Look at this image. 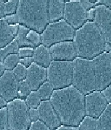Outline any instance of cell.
Wrapping results in <instances>:
<instances>
[{"label": "cell", "mask_w": 111, "mask_h": 130, "mask_svg": "<svg viewBox=\"0 0 111 130\" xmlns=\"http://www.w3.org/2000/svg\"><path fill=\"white\" fill-rule=\"evenodd\" d=\"M85 95L72 84L53 91L49 101L62 125L77 127L86 116Z\"/></svg>", "instance_id": "obj_1"}, {"label": "cell", "mask_w": 111, "mask_h": 130, "mask_svg": "<svg viewBox=\"0 0 111 130\" xmlns=\"http://www.w3.org/2000/svg\"><path fill=\"white\" fill-rule=\"evenodd\" d=\"M73 42L77 57L93 59L104 52L111 51V45L93 21H87L76 31Z\"/></svg>", "instance_id": "obj_2"}, {"label": "cell", "mask_w": 111, "mask_h": 130, "mask_svg": "<svg viewBox=\"0 0 111 130\" xmlns=\"http://www.w3.org/2000/svg\"><path fill=\"white\" fill-rule=\"evenodd\" d=\"M48 1H19L15 14L16 24H19L41 33L49 23Z\"/></svg>", "instance_id": "obj_3"}, {"label": "cell", "mask_w": 111, "mask_h": 130, "mask_svg": "<svg viewBox=\"0 0 111 130\" xmlns=\"http://www.w3.org/2000/svg\"><path fill=\"white\" fill-rule=\"evenodd\" d=\"M72 84L85 95L96 91V83L92 59L76 58L73 61Z\"/></svg>", "instance_id": "obj_4"}, {"label": "cell", "mask_w": 111, "mask_h": 130, "mask_svg": "<svg viewBox=\"0 0 111 130\" xmlns=\"http://www.w3.org/2000/svg\"><path fill=\"white\" fill-rule=\"evenodd\" d=\"M75 31L63 19L49 23L40 34L41 44L49 48L57 43L73 40Z\"/></svg>", "instance_id": "obj_5"}, {"label": "cell", "mask_w": 111, "mask_h": 130, "mask_svg": "<svg viewBox=\"0 0 111 130\" xmlns=\"http://www.w3.org/2000/svg\"><path fill=\"white\" fill-rule=\"evenodd\" d=\"M46 69L47 80L54 90L62 89L72 84L73 61H52Z\"/></svg>", "instance_id": "obj_6"}, {"label": "cell", "mask_w": 111, "mask_h": 130, "mask_svg": "<svg viewBox=\"0 0 111 130\" xmlns=\"http://www.w3.org/2000/svg\"><path fill=\"white\" fill-rule=\"evenodd\" d=\"M8 130L29 129L31 122L24 100L16 98L8 102Z\"/></svg>", "instance_id": "obj_7"}, {"label": "cell", "mask_w": 111, "mask_h": 130, "mask_svg": "<svg viewBox=\"0 0 111 130\" xmlns=\"http://www.w3.org/2000/svg\"><path fill=\"white\" fill-rule=\"evenodd\" d=\"M111 51L104 52L93 58L96 91H101L111 84Z\"/></svg>", "instance_id": "obj_8"}, {"label": "cell", "mask_w": 111, "mask_h": 130, "mask_svg": "<svg viewBox=\"0 0 111 130\" xmlns=\"http://www.w3.org/2000/svg\"><path fill=\"white\" fill-rule=\"evenodd\" d=\"M65 2L63 19L74 29H79L87 22V10L81 1Z\"/></svg>", "instance_id": "obj_9"}, {"label": "cell", "mask_w": 111, "mask_h": 130, "mask_svg": "<svg viewBox=\"0 0 111 130\" xmlns=\"http://www.w3.org/2000/svg\"><path fill=\"white\" fill-rule=\"evenodd\" d=\"M93 22L105 37L108 44L111 45V10L104 4H99L93 8Z\"/></svg>", "instance_id": "obj_10"}, {"label": "cell", "mask_w": 111, "mask_h": 130, "mask_svg": "<svg viewBox=\"0 0 111 130\" xmlns=\"http://www.w3.org/2000/svg\"><path fill=\"white\" fill-rule=\"evenodd\" d=\"M109 103L100 91H95L85 95L86 115L97 119Z\"/></svg>", "instance_id": "obj_11"}, {"label": "cell", "mask_w": 111, "mask_h": 130, "mask_svg": "<svg viewBox=\"0 0 111 130\" xmlns=\"http://www.w3.org/2000/svg\"><path fill=\"white\" fill-rule=\"evenodd\" d=\"M52 61H70L77 57L75 45L73 41L55 43L49 47Z\"/></svg>", "instance_id": "obj_12"}, {"label": "cell", "mask_w": 111, "mask_h": 130, "mask_svg": "<svg viewBox=\"0 0 111 130\" xmlns=\"http://www.w3.org/2000/svg\"><path fill=\"white\" fill-rule=\"evenodd\" d=\"M39 119L50 129H56L62 125L55 110L49 100L42 101L37 108Z\"/></svg>", "instance_id": "obj_13"}, {"label": "cell", "mask_w": 111, "mask_h": 130, "mask_svg": "<svg viewBox=\"0 0 111 130\" xmlns=\"http://www.w3.org/2000/svg\"><path fill=\"white\" fill-rule=\"evenodd\" d=\"M18 84L12 71L5 70L0 78V96L8 102L15 99Z\"/></svg>", "instance_id": "obj_14"}, {"label": "cell", "mask_w": 111, "mask_h": 130, "mask_svg": "<svg viewBox=\"0 0 111 130\" xmlns=\"http://www.w3.org/2000/svg\"><path fill=\"white\" fill-rule=\"evenodd\" d=\"M26 80L32 91H36L47 81V69L33 62L27 68Z\"/></svg>", "instance_id": "obj_15"}, {"label": "cell", "mask_w": 111, "mask_h": 130, "mask_svg": "<svg viewBox=\"0 0 111 130\" xmlns=\"http://www.w3.org/2000/svg\"><path fill=\"white\" fill-rule=\"evenodd\" d=\"M19 25H11L3 19L0 20V48L11 43L16 37Z\"/></svg>", "instance_id": "obj_16"}, {"label": "cell", "mask_w": 111, "mask_h": 130, "mask_svg": "<svg viewBox=\"0 0 111 130\" xmlns=\"http://www.w3.org/2000/svg\"><path fill=\"white\" fill-rule=\"evenodd\" d=\"M63 1H49L48 3V13L49 23L54 22L63 19L65 7Z\"/></svg>", "instance_id": "obj_17"}, {"label": "cell", "mask_w": 111, "mask_h": 130, "mask_svg": "<svg viewBox=\"0 0 111 130\" xmlns=\"http://www.w3.org/2000/svg\"><path fill=\"white\" fill-rule=\"evenodd\" d=\"M33 57L34 62L46 68L52 61L49 48L42 44L34 48Z\"/></svg>", "instance_id": "obj_18"}, {"label": "cell", "mask_w": 111, "mask_h": 130, "mask_svg": "<svg viewBox=\"0 0 111 130\" xmlns=\"http://www.w3.org/2000/svg\"><path fill=\"white\" fill-rule=\"evenodd\" d=\"M111 103L97 119L96 130L111 129Z\"/></svg>", "instance_id": "obj_19"}, {"label": "cell", "mask_w": 111, "mask_h": 130, "mask_svg": "<svg viewBox=\"0 0 111 130\" xmlns=\"http://www.w3.org/2000/svg\"><path fill=\"white\" fill-rule=\"evenodd\" d=\"M30 29L23 25H19L18 32L14 40L17 42L19 48H33L27 39V35Z\"/></svg>", "instance_id": "obj_20"}, {"label": "cell", "mask_w": 111, "mask_h": 130, "mask_svg": "<svg viewBox=\"0 0 111 130\" xmlns=\"http://www.w3.org/2000/svg\"><path fill=\"white\" fill-rule=\"evenodd\" d=\"M54 89L48 81L43 83L37 90L42 101L49 100Z\"/></svg>", "instance_id": "obj_21"}, {"label": "cell", "mask_w": 111, "mask_h": 130, "mask_svg": "<svg viewBox=\"0 0 111 130\" xmlns=\"http://www.w3.org/2000/svg\"><path fill=\"white\" fill-rule=\"evenodd\" d=\"M19 48L17 42L14 40L6 47L0 48V62H3L5 58L10 54L17 53Z\"/></svg>", "instance_id": "obj_22"}, {"label": "cell", "mask_w": 111, "mask_h": 130, "mask_svg": "<svg viewBox=\"0 0 111 130\" xmlns=\"http://www.w3.org/2000/svg\"><path fill=\"white\" fill-rule=\"evenodd\" d=\"M19 60L18 53L12 54L6 57L2 62L5 70L13 71L19 63Z\"/></svg>", "instance_id": "obj_23"}, {"label": "cell", "mask_w": 111, "mask_h": 130, "mask_svg": "<svg viewBox=\"0 0 111 130\" xmlns=\"http://www.w3.org/2000/svg\"><path fill=\"white\" fill-rule=\"evenodd\" d=\"M29 108H37L42 101L37 90L32 91L24 100Z\"/></svg>", "instance_id": "obj_24"}, {"label": "cell", "mask_w": 111, "mask_h": 130, "mask_svg": "<svg viewBox=\"0 0 111 130\" xmlns=\"http://www.w3.org/2000/svg\"><path fill=\"white\" fill-rule=\"evenodd\" d=\"M32 91L31 88L25 80L18 82L17 89V98L25 100Z\"/></svg>", "instance_id": "obj_25"}, {"label": "cell", "mask_w": 111, "mask_h": 130, "mask_svg": "<svg viewBox=\"0 0 111 130\" xmlns=\"http://www.w3.org/2000/svg\"><path fill=\"white\" fill-rule=\"evenodd\" d=\"M97 119L86 115L77 127L78 130H96Z\"/></svg>", "instance_id": "obj_26"}, {"label": "cell", "mask_w": 111, "mask_h": 130, "mask_svg": "<svg viewBox=\"0 0 111 130\" xmlns=\"http://www.w3.org/2000/svg\"><path fill=\"white\" fill-rule=\"evenodd\" d=\"M14 75L18 82L25 80L27 73V68L19 63L12 71Z\"/></svg>", "instance_id": "obj_27"}, {"label": "cell", "mask_w": 111, "mask_h": 130, "mask_svg": "<svg viewBox=\"0 0 111 130\" xmlns=\"http://www.w3.org/2000/svg\"><path fill=\"white\" fill-rule=\"evenodd\" d=\"M18 1H4L5 18L15 14L18 7Z\"/></svg>", "instance_id": "obj_28"}, {"label": "cell", "mask_w": 111, "mask_h": 130, "mask_svg": "<svg viewBox=\"0 0 111 130\" xmlns=\"http://www.w3.org/2000/svg\"><path fill=\"white\" fill-rule=\"evenodd\" d=\"M26 37L28 41L32 45L33 48L41 44L40 34L39 32L30 30L27 35Z\"/></svg>", "instance_id": "obj_29"}, {"label": "cell", "mask_w": 111, "mask_h": 130, "mask_svg": "<svg viewBox=\"0 0 111 130\" xmlns=\"http://www.w3.org/2000/svg\"><path fill=\"white\" fill-rule=\"evenodd\" d=\"M8 112L7 107L0 109V130H8Z\"/></svg>", "instance_id": "obj_30"}, {"label": "cell", "mask_w": 111, "mask_h": 130, "mask_svg": "<svg viewBox=\"0 0 111 130\" xmlns=\"http://www.w3.org/2000/svg\"><path fill=\"white\" fill-rule=\"evenodd\" d=\"M34 48L31 47L19 48L18 54L20 58L33 57Z\"/></svg>", "instance_id": "obj_31"}, {"label": "cell", "mask_w": 111, "mask_h": 130, "mask_svg": "<svg viewBox=\"0 0 111 130\" xmlns=\"http://www.w3.org/2000/svg\"><path fill=\"white\" fill-rule=\"evenodd\" d=\"M29 130H49V128L40 119L31 122L29 126Z\"/></svg>", "instance_id": "obj_32"}, {"label": "cell", "mask_w": 111, "mask_h": 130, "mask_svg": "<svg viewBox=\"0 0 111 130\" xmlns=\"http://www.w3.org/2000/svg\"><path fill=\"white\" fill-rule=\"evenodd\" d=\"M28 114L31 122L35 121L39 119V115L37 108H29Z\"/></svg>", "instance_id": "obj_33"}, {"label": "cell", "mask_w": 111, "mask_h": 130, "mask_svg": "<svg viewBox=\"0 0 111 130\" xmlns=\"http://www.w3.org/2000/svg\"><path fill=\"white\" fill-rule=\"evenodd\" d=\"M111 85H110L107 87L100 91L104 97L106 98L108 103H111Z\"/></svg>", "instance_id": "obj_34"}, {"label": "cell", "mask_w": 111, "mask_h": 130, "mask_svg": "<svg viewBox=\"0 0 111 130\" xmlns=\"http://www.w3.org/2000/svg\"><path fill=\"white\" fill-rule=\"evenodd\" d=\"M33 62H34V60L33 57L20 58V60H19V63L23 65L27 68Z\"/></svg>", "instance_id": "obj_35"}, {"label": "cell", "mask_w": 111, "mask_h": 130, "mask_svg": "<svg viewBox=\"0 0 111 130\" xmlns=\"http://www.w3.org/2000/svg\"><path fill=\"white\" fill-rule=\"evenodd\" d=\"M56 129L58 130H78L77 127L72 126L65 125H62Z\"/></svg>", "instance_id": "obj_36"}, {"label": "cell", "mask_w": 111, "mask_h": 130, "mask_svg": "<svg viewBox=\"0 0 111 130\" xmlns=\"http://www.w3.org/2000/svg\"><path fill=\"white\" fill-rule=\"evenodd\" d=\"M4 6V1H0V20L5 18Z\"/></svg>", "instance_id": "obj_37"}, {"label": "cell", "mask_w": 111, "mask_h": 130, "mask_svg": "<svg viewBox=\"0 0 111 130\" xmlns=\"http://www.w3.org/2000/svg\"><path fill=\"white\" fill-rule=\"evenodd\" d=\"M8 102L4 98L0 96V109L6 106Z\"/></svg>", "instance_id": "obj_38"}, {"label": "cell", "mask_w": 111, "mask_h": 130, "mask_svg": "<svg viewBox=\"0 0 111 130\" xmlns=\"http://www.w3.org/2000/svg\"><path fill=\"white\" fill-rule=\"evenodd\" d=\"M5 71V69L3 63L0 62V78H1L2 75L3 74Z\"/></svg>", "instance_id": "obj_39"}]
</instances>
